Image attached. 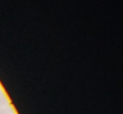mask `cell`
Here are the masks:
<instances>
[{
    "label": "cell",
    "mask_w": 123,
    "mask_h": 114,
    "mask_svg": "<svg viewBox=\"0 0 123 114\" xmlns=\"http://www.w3.org/2000/svg\"><path fill=\"white\" fill-rule=\"evenodd\" d=\"M0 114H9V112L5 108H0Z\"/></svg>",
    "instance_id": "2"
},
{
    "label": "cell",
    "mask_w": 123,
    "mask_h": 114,
    "mask_svg": "<svg viewBox=\"0 0 123 114\" xmlns=\"http://www.w3.org/2000/svg\"><path fill=\"white\" fill-rule=\"evenodd\" d=\"M7 103H8V100H7L6 95L2 92H0V108H3L5 105H7Z\"/></svg>",
    "instance_id": "1"
}]
</instances>
